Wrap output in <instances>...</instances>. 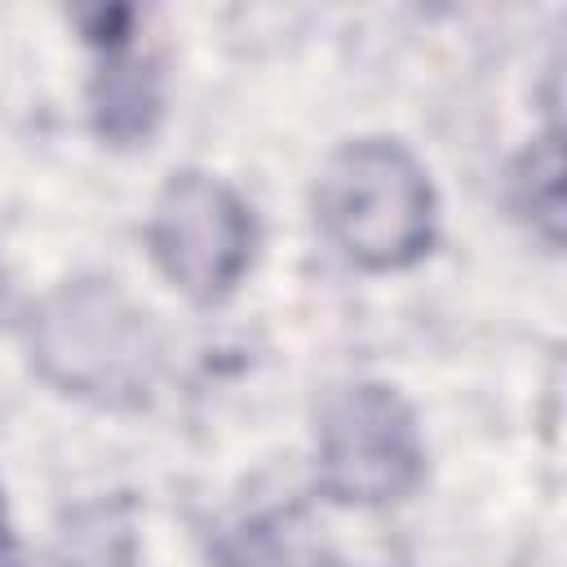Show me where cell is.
<instances>
[{
    "mask_svg": "<svg viewBox=\"0 0 567 567\" xmlns=\"http://www.w3.org/2000/svg\"><path fill=\"white\" fill-rule=\"evenodd\" d=\"M0 567H22V563L18 558H0Z\"/></svg>",
    "mask_w": 567,
    "mask_h": 567,
    "instance_id": "obj_8",
    "label": "cell"
},
{
    "mask_svg": "<svg viewBox=\"0 0 567 567\" xmlns=\"http://www.w3.org/2000/svg\"><path fill=\"white\" fill-rule=\"evenodd\" d=\"M319 226L363 270H403L434 244V186L390 137H359L328 155L315 190Z\"/></svg>",
    "mask_w": 567,
    "mask_h": 567,
    "instance_id": "obj_2",
    "label": "cell"
},
{
    "mask_svg": "<svg viewBox=\"0 0 567 567\" xmlns=\"http://www.w3.org/2000/svg\"><path fill=\"white\" fill-rule=\"evenodd\" d=\"M159 111H164V89L155 58L111 49L89 84V115L97 137L111 146L146 142L159 124Z\"/></svg>",
    "mask_w": 567,
    "mask_h": 567,
    "instance_id": "obj_5",
    "label": "cell"
},
{
    "mask_svg": "<svg viewBox=\"0 0 567 567\" xmlns=\"http://www.w3.org/2000/svg\"><path fill=\"white\" fill-rule=\"evenodd\" d=\"M146 239L173 288H182L190 301H217L244 279L257 226L252 208L221 177L182 168L164 182Z\"/></svg>",
    "mask_w": 567,
    "mask_h": 567,
    "instance_id": "obj_4",
    "label": "cell"
},
{
    "mask_svg": "<svg viewBox=\"0 0 567 567\" xmlns=\"http://www.w3.org/2000/svg\"><path fill=\"white\" fill-rule=\"evenodd\" d=\"M27 350L49 385L111 408L142 403L159 368L151 315L102 275H80L44 292L27 315Z\"/></svg>",
    "mask_w": 567,
    "mask_h": 567,
    "instance_id": "obj_1",
    "label": "cell"
},
{
    "mask_svg": "<svg viewBox=\"0 0 567 567\" xmlns=\"http://www.w3.org/2000/svg\"><path fill=\"white\" fill-rule=\"evenodd\" d=\"M514 199L540 226L545 244L563 239V151L554 128L540 142H532V151L514 168Z\"/></svg>",
    "mask_w": 567,
    "mask_h": 567,
    "instance_id": "obj_6",
    "label": "cell"
},
{
    "mask_svg": "<svg viewBox=\"0 0 567 567\" xmlns=\"http://www.w3.org/2000/svg\"><path fill=\"white\" fill-rule=\"evenodd\" d=\"M75 22H80L89 44L111 53V49H124L128 27H133V9H124V4H93V9H80Z\"/></svg>",
    "mask_w": 567,
    "mask_h": 567,
    "instance_id": "obj_7",
    "label": "cell"
},
{
    "mask_svg": "<svg viewBox=\"0 0 567 567\" xmlns=\"http://www.w3.org/2000/svg\"><path fill=\"white\" fill-rule=\"evenodd\" d=\"M319 487L341 505L403 501L425 474L416 412L385 381H354L319 408Z\"/></svg>",
    "mask_w": 567,
    "mask_h": 567,
    "instance_id": "obj_3",
    "label": "cell"
}]
</instances>
